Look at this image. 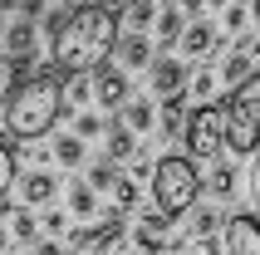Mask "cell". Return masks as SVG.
<instances>
[{"instance_id":"obj_3","label":"cell","mask_w":260,"mask_h":255,"mask_svg":"<svg viewBox=\"0 0 260 255\" xmlns=\"http://www.w3.org/2000/svg\"><path fill=\"white\" fill-rule=\"evenodd\" d=\"M147 186H152V211L177 221V216H187L197 206V197H202V172H197V162L187 152H167V157L152 162Z\"/></svg>"},{"instance_id":"obj_25","label":"cell","mask_w":260,"mask_h":255,"mask_svg":"<svg viewBox=\"0 0 260 255\" xmlns=\"http://www.w3.org/2000/svg\"><path fill=\"white\" fill-rule=\"evenodd\" d=\"M191 221H187V231H191V236H216V231H221V211H216V206H191Z\"/></svg>"},{"instance_id":"obj_8","label":"cell","mask_w":260,"mask_h":255,"mask_svg":"<svg viewBox=\"0 0 260 255\" xmlns=\"http://www.w3.org/2000/svg\"><path fill=\"white\" fill-rule=\"evenodd\" d=\"M15 192H20V206H49V201L59 197V177L49 167L15 172Z\"/></svg>"},{"instance_id":"obj_22","label":"cell","mask_w":260,"mask_h":255,"mask_svg":"<svg viewBox=\"0 0 260 255\" xmlns=\"http://www.w3.org/2000/svg\"><path fill=\"white\" fill-rule=\"evenodd\" d=\"M182 25H187V15L177 10V5H162V15L152 20V29H157V44H162V49H172V44L182 40Z\"/></svg>"},{"instance_id":"obj_11","label":"cell","mask_w":260,"mask_h":255,"mask_svg":"<svg viewBox=\"0 0 260 255\" xmlns=\"http://www.w3.org/2000/svg\"><path fill=\"white\" fill-rule=\"evenodd\" d=\"M147 84H152L157 99H167V93H177V88H187V59H172V54L152 59V64H147Z\"/></svg>"},{"instance_id":"obj_20","label":"cell","mask_w":260,"mask_h":255,"mask_svg":"<svg viewBox=\"0 0 260 255\" xmlns=\"http://www.w3.org/2000/svg\"><path fill=\"white\" fill-rule=\"evenodd\" d=\"M5 216H10V241H25V245H35L40 241V216H35V206H5Z\"/></svg>"},{"instance_id":"obj_21","label":"cell","mask_w":260,"mask_h":255,"mask_svg":"<svg viewBox=\"0 0 260 255\" xmlns=\"http://www.w3.org/2000/svg\"><path fill=\"white\" fill-rule=\"evenodd\" d=\"M246 74H250V40L241 35V40H236V49L221 59V84H241Z\"/></svg>"},{"instance_id":"obj_5","label":"cell","mask_w":260,"mask_h":255,"mask_svg":"<svg viewBox=\"0 0 260 255\" xmlns=\"http://www.w3.org/2000/svg\"><path fill=\"white\" fill-rule=\"evenodd\" d=\"M221 138H226V113H221V103H197V108H187L182 142H187L191 162H211V157H221Z\"/></svg>"},{"instance_id":"obj_34","label":"cell","mask_w":260,"mask_h":255,"mask_svg":"<svg viewBox=\"0 0 260 255\" xmlns=\"http://www.w3.org/2000/svg\"><path fill=\"white\" fill-rule=\"evenodd\" d=\"M250 157H255V167H250V206H255V216H260V147Z\"/></svg>"},{"instance_id":"obj_23","label":"cell","mask_w":260,"mask_h":255,"mask_svg":"<svg viewBox=\"0 0 260 255\" xmlns=\"http://www.w3.org/2000/svg\"><path fill=\"white\" fill-rule=\"evenodd\" d=\"M206 192H211V197H216V201H226V197H236V167H231V162H216V167H211V172H206Z\"/></svg>"},{"instance_id":"obj_16","label":"cell","mask_w":260,"mask_h":255,"mask_svg":"<svg viewBox=\"0 0 260 255\" xmlns=\"http://www.w3.org/2000/svg\"><path fill=\"white\" fill-rule=\"evenodd\" d=\"M103 138H108V147H103V157H108V162H133V157H138V133H133V128H123L118 118L103 128Z\"/></svg>"},{"instance_id":"obj_29","label":"cell","mask_w":260,"mask_h":255,"mask_svg":"<svg viewBox=\"0 0 260 255\" xmlns=\"http://www.w3.org/2000/svg\"><path fill=\"white\" fill-rule=\"evenodd\" d=\"M15 172H20V157H15L10 142H0V197L15 186Z\"/></svg>"},{"instance_id":"obj_14","label":"cell","mask_w":260,"mask_h":255,"mask_svg":"<svg viewBox=\"0 0 260 255\" xmlns=\"http://www.w3.org/2000/svg\"><path fill=\"white\" fill-rule=\"evenodd\" d=\"M88 99H93V69L59 74V103H64V108H84Z\"/></svg>"},{"instance_id":"obj_26","label":"cell","mask_w":260,"mask_h":255,"mask_svg":"<svg viewBox=\"0 0 260 255\" xmlns=\"http://www.w3.org/2000/svg\"><path fill=\"white\" fill-rule=\"evenodd\" d=\"M118 177H123V172H118V162H108V157H99V162L88 167V177H84V182L93 186V192H113V182H118Z\"/></svg>"},{"instance_id":"obj_6","label":"cell","mask_w":260,"mask_h":255,"mask_svg":"<svg viewBox=\"0 0 260 255\" xmlns=\"http://www.w3.org/2000/svg\"><path fill=\"white\" fill-rule=\"evenodd\" d=\"M133 99V88H128V74L113 69V64H99L93 69V103H99L103 113H118L123 103Z\"/></svg>"},{"instance_id":"obj_12","label":"cell","mask_w":260,"mask_h":255,"mask_svg":"<svg viewBox=\"0 0 260 255\" xmlns=\"http://www.w3.org/2000/svg\"><path fill=\"white\" fill-rule=\"evenodd\" d=\"M177 44H182V59L211 54V49H216V25L197 15V20H187V25H182V40H177Z\"/></svg>"},{"instance_id":"obj_19","label":"cell","mask_w":260,"mask_h":255,"mask_svg":"<svg viewBox=\"0 0 260 255\" xmlns=\"http://www.w3.org/2000/svg\"><path fill=\"white\" fill-rule=\"evenodd\" d=\"M182 123H187V88L167 93V99H162V118H157L162 138H182Z\"/></svg>"},{"instance_id":"obj_32","label":"cell","mask_w":260,"mask_h":255,"mask_svg":"<svg viewBox=\"0 0 260 255\" xmlns=\"http://www.w3.org/2000/svg\"><path fill=\"white\" fill-rule=\"evenodd\" d=\"M246 20H250L246 5H226V20H221V25L231 29V35H241V29H246Z\"/></svg>"},{"instance_id":"obj_27","label":"cell","mask_w":260,"mask_h":255,"mask_svg":"<svg viewBox=\"0 0 260 255\" xmlns=\"http://www.w3.org/2000/svg\"><path fill=\"white\" fill-rule=\"evenodd\" d=\"M152 20H157V5H152V0H133L128 10H123V25H128V29H143V35L152 29Z\"/></svg>"},{"instance_id":"obj_13","label":"cell","mask_w":260,"mask_h":255,"mask_svg":"<svg viewBox=\"0 0 260 255\" xmlns=\"http://www.w3.org/2000/svg\"><path fill=\"white\" fill-rule=\"evenodd\" d=\"M69 216H79V226H93V221L118 216V211H113V206H108V211H99V192H93L88 182H74V186H69ZM118 221H123V216H118Z\"/></svg>"},{"instance_id":"obj_17","label":"cell","mask_w":260,"mask_h":255,"mask_svg":"<svg viewBox=\"0 0 260 255\" xmlns=\"http://www.w3.org/2000/svg\"><path fill=\"white\" fill-rule=\"evenodd\" d=\"M118 123L133 128L138 138H143V133H152V128H157V108H152V99H128L123 108H118Z\"/></svg>"},{"instance_id":"obj_49","label":"cell","mask_w":260,"mask_h":255,"mask_svg":"<svg viewBox=\"0 0 260 255\" xmlns=\"http://www.w3.org/2000/svg\"><path fill=\"white\" fill-rule=\"evenodd\" d=\"M0 35H5V15H0Z\"/></svg>"},{"instance_id":"obj_33","label":"cell","mask_w":260,"mask_h":255,"mask_svg":"<svg viewBox=\"0 0 260 255\" xmlns=\"http://www.w3.org/2000/svg\"><path fill=\"white\" fill-rule=\"evenodd\" d=\"M44 231H49V236H64V231H69V211H49V206H44Z\"/></svg>"},{"instance_id":"obj_39","label":"cell","mask_w":260,"mask_h":255,"mask_svg":"<svg viewBox=\"0 0 260 255\" xmlns=\"http://www.w3.org/2000/svg\"><path fill=\"white\" fill-rule=\"evenodd\" d=\"M40 10H44V0H20V15H29V20H40Z\"/></svg>"},{"instance_id":"obj_36","label":"cell","mask_w":260,"mask_h":255,"mask_svg":"<svg viewBox=\"0 0 260 255\" xmlns=\"http://www.w3.org/2000/svg\"><path fill=\"white\" fill-rule=\"evenodd\" d=\"M128 177H133V182L152 177V157H143V152H138V157H133V172H128Z\"/></svg>"},{"instance_id":"obj_7","label":"cell","mask_w":260,"mask_h":255,"mask_svg":"<svg viewBox=\"0 0 260 255\" xmlns=\"http://www.w3.org/2000/svg\"><path fill=\"white\" fill-rule=\"evenodd\" d=\"M133 250L138 255H167L172 250V221L162 211H147L138 226H133Z\"/></svg>"},{"instance_id":"obj_28","label":"cell","mask_w":260,"mask_h":255,"mask_svg":"<svg viewBox=\"0 0 260 255\" xmlns=\"http://www.w3.org/2000/svg\"><path fill=\"white\" fill-rule=\"evenodd\" d=\"M138 197H143V186L133 182V177H118V182H113V211L118 216H128L133 206H138Z\"/></svg>"},{"instance_id":"obj_43","label":"cell","mask_w":260,"mask_h":255,"mask_svg":"<svg viewBox=\"0 0 260 255\" xmlns=\"http://www.w3.org/2000/svg\"><path fill=\"white\" fill-rule=\"evenodd\" d=\"M250 64H260V40H250Z\"/></svg>"},{"instance_id":"obj_30","label":"cell","mask_w":260,"mask_h":255,"mask_svg":"<svg viewBox=\"0 0 260 255\" xmlns=\"http://www.w3.org/2000/svg\"><path fill=\"white\" fill-rule=\"evenodd\" d=\"M211 93H216V74H211V69H197V74H191V79H187V99H211Z\"/></svg>"},{"instance_id":"obj_46","label":"cell","mask_w":260,"mask_h":255,"mask_svg":"<svg viewBox=\"0 0 260 255\" xmlns=\"http://www.w3.org/2000/svg\"><path fill=\"white\" fill-rule=\"evenodd\" d=\"M250 20H255V25H260V0H255V5H250Z\"/></svg>"},{"instance_id":"obj_38","label":"cell","mask_w":260,"mask_h":255,"mask_svg":"<svg viewBox=\"0 0 260 255\" xmlns=\"http://www.w3.org/2000/svg\"><path fill=\"white\" fill-rule=\"evenodd\" d=\"M177 10L187 15V20H197V15H202V10H206V0H177Z\"/></svg>"},{"instance_id":"obj_10","label":"cell","mask_w":260,"mask_h":255,"mask_svg":"<svg viewBox=\"0 0 260 255\" xmlns=\"http://www.w3.org/2000/svg\"><path fill=\"white\" fill-rule=\"evenodd\" d=\"M113 54H118V69H123V74H133V69H147V64L157 59V54H152V40H147L143 29H128V35L118 29Z\"/></svg>"},{"instance_id":"obj_31","label":"cell","mask_w":260,"mask_h":255,"mask_svg":"<svg viewBox=\"0 0 260 255\" xmlns=\"http://www.w3.org/2000/svg\"><path fill=\"white\" fill-rule=\"evenodd\" d=\"M103 128H108V123H103V118L99 113H84V108H79V118H74V128H69V133H79V138H103Z\"/></svg>"},{"instance_id":"obj_35","label":"cell","mask_w":260,"mask_h":255,"mask_svg":"<svg viewBox=\"0 0 260 255\" xmlns=\"http://www.w3.org/2000/svg\"><path fill=\"white\" fill-rule=\"evenodd\" d=\"M197 255H226L221 236H197Z\"/></svg>"},{"instance_id":"obj_44","label":"cell","mask_w":260,"mask_h":255,"mask_svg":"<svg viewBox=\"0 0 260 255\" xmlns=\"http://www.w3.org/2000/svg\"><path fill=\"white\" fill-rule=\"evenodd\" d=\"M59 5H64V10H79V5H88V0H59Z\"/></svg>"},{"instance_id":"obj_2","label":"cell","mask_w":260,"mask_h":255,"mask_svg":"<svg viewBox=\"0 0 260 255\" xmlns=\"http://www.w3.org/2000/svg\"><path fill=\"white\" fill-rule=\"evenodd\" d=\"M64 118V103H59V74H35L25 84L10 88V103H5V133L20 142H35L44 133H54V123Z\"/></svg>"},{"instance_id":"obj_47","label":"cell","mask_w":260,"mask_h":255,"mask_svg":"<svg viewBox=\"0 0 260 255\" xmlns=\"http://www.w3.org/2000/svg\"><path fill=\"white\" fill-rule=\"evenodd\" d=\"M206 5H216V10H226V5H231V0H206Z\"/></svg>"},{"instance_id":"obj_1","label":"cell","mask_w":260,"mask_h":255,"mask_svg":"<svg viewBox=\"0 0 260 255\" xmlns=\"http://www.w3.org/2000/svg\"><path fill=\"white\" fill-rule=\"evenodd\" d=\"M118 44V15L108 5H79L64 15V25L49 35V54H54V74L69 69H99L103 59H113Z\"/></svg>"},{"instance_id":"obj_45","label":"cell","mask_w":260,"mask_h":255,"mask_svg":"<svg viewBox=\"0 0 260 255\" xmlns=\"http://www.w3.org/2000/svg\"><path fill=\"white\" fill-rule=\"evenodd\" d=\"M167 255H187V245H182V241H172V250H167Z\"/></svg>"},{"instance_id":"obj_15","label":"cell","mask_w":260,"mask_h":255,"mask_svg":"<svg viewBox=\"0 0 260 255\" xmlns=\"http://www.w3.org/2000/svg\"><path fill=\"white\" fill-rule=\"evenodd\" d=\"M5 54H35V44H40V25L29 20V15H20V20H10L5 25Z\"/></svg>"},{"instance_id":"obj_18","label":"cell","mask_w":260,"mask_h":255,"mask_svg":"<svg viewBox=\"0 0 260 255\" xmlns=\"http://www.w3.org/2000/svg\"><path fill=\"white\" fill-rule=\"evenodd\" d=\"M49 157H54L59 167H84L88 142L79 138V133H54V142H49Z\"/></svg>"},{"instance_id":"obj_50","label":"cell","mask_w":260,"mask_h":255,"mask_svg":"<svg viewBox=\"0 0 260 255\" xmlns=\"http://www.w3.org/2000/svg\"><path fill=\"white\" fill-rule=\"evenodd\" d=\"M162 5H177V0H162Z\"/></svg>"},{"instance_id":"obj_37","label":"cell","mask_w":260,"mask_h":255,"mask_svg":"<svg viewBox=\"0 0 260 255\" xmlns=\"http://www.w3.org/2000/svg\"><path fill=\"white\" fill-rule=\"evenodd\" d=\"M29 255H69V245H59V241H35V250Z\"/></svg>"},{"instance_id":"obj_48","label":"cell","mask_w":260,"mask_h":255,"mask_svg":"<svg viewBox=\"0 0 260 255\" xmlns=\"http://www.w3.org/2000/svg\"><path fill=\"white\" fill-rule=\"evenodd\" d=\"M108 255H138V250H108Z\"/></svg>"},{"instance_id":"obj_41","label":"cell","mask_w":260,"mask_h":255,"mask_svg":"<svg viewBox=\"0 0 260 255\" xmlns=\"http://www.w3.org/2000/svg\"><path fill=\"white\" fill-rule=\"evenodd\" d=\"M10 250V231H5V221H0V255Z\"/></svg>"},{"instance_id":"obj_42","label":"cell","mask_w":260,"mask_h":255,"mask_svg":"<svg viewBox=\"0 0 260 255\" xmlns=\"http://www.w3.org/2000/svg\"><path fill=\"white\" fill-rule=\"evenodd\" d=\"M10 10H20V0H0V15H10Z\"/></svg>"},{"instance_id":"obj_4","label":"cell","mask_w":260,"mask_h":255,"mask_svg":"<svg viewBox=\"0 0 260 255\" xmlns=\"http://www.w3.org/2000/svg\"><path fill=\"white\" fill-rule=\"evenodd\" d=\"M221 113H226L221 147H231L236 157H250L260 147V69L246 74L241 84H231V99L221 103Z\"/></svg>"},{"instance_id":"obj_40","label":"cell","mask_w":260,"mask_h":255,"mask_svg":"<svg viewBox=\"0 0 260 255\" xmlns=\"http://www.w3.org/2000/svg\"><path fill=\"white\" fill-rule=\"evenodd\" d=\"M99 5H108V10H113V15H123V10H128V5H133V0H99Z\"/></svg>"},{"instance_id":"obj_24","label":"cell","mask_w":260,"mask_h":255,"mask_svg":"<svg viewBox=\"0 0 260 255\" xmlns=\"http://www.w3.org/2000/svg\"><path fill=\"white\" fill-rule=\"evenodd\" d=\"M35 59L40 54H5V69H0V79H5V88H15V84H25V79H35Z\"/></svg>"},{"instance_id":"obj_9","label":"cell","mask_w":260,"mask_h":255,"mask_svg":"<svg viewBox=\"0 0 260 255\" xmlns=\"http://www.w3.org/2000/svg\"><path fill=\"white\" fill-rule=\"evenodd\" d=\"M221 245L226 255H260V216H226Z\"/></svg>"}]
</instances>
